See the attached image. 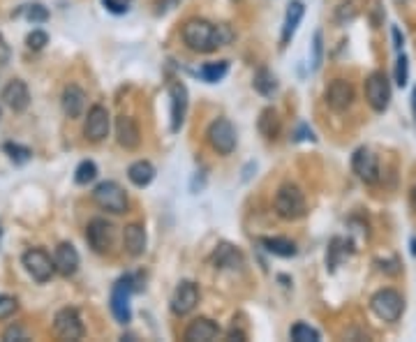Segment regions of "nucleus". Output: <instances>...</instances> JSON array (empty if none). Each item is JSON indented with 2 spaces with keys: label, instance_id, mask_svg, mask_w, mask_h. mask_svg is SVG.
I'll return each mask as SVG.
<instances>
[{
  "label": "nucleus",
  "instance_id": "1",
  "mask_svg": "<svg viewBox=\"0 0 416 342\" xmlns=\"http://www.w3.org/2000/svg\"><path fill=\"white\" fill-rule=\"evenodd\" d=\"M234 40V33L231 28L225 23H210L206 18H190L188 23L183 26V42L190 51L197 53H210L220 49V46H227Z\"/></svg>",
  "mask_w": 416,
  "mask_h": 342
},
{
  "label": "nucleus",
  "instance_id": "18",
  "mask_svg": "<svg viewBox=\"0 0 416 342\" xmlns=\"http://www.w3.org/2000/svg\"><path fill=\"white\" fill-rule=\"evenodd\" d=\"M220 336V328L215 321H210L208 317H199L194 319L188 328H185V342H210Z\"/></svg>",
  "mask_w": 416,
  "mask_h": 342
},
{
  "label": "nucleus",
  "instance_id": "11",
  "mask_svg": "<svg viewBox=\"0 0 416 342\" xmlns=\"http://www.w3.org/2000/svg\"><path fill=\"white\" fill-rule=\"evenodd\" d=\"M351 169L366 185H375L379 181V162L370 148H358L351 157Z\"/></svg>",
  "mask_w": 416,
  "mask_h": 342
},
{
  "label": "nucleus",
  "instance_id": "23",
  "mask_svg": "<svg viewBox=\"0 0 416 342\" xmlns=\"http://www.w3.org/2000/svg\"><path fill=\"white\" fill-rule=\"evenodd\" d=\"M303 14H305V5L301 3V0H294V3H289V7H287V14H284L282 44H287L294 37V33H296V28H299Z\"/></svg>",
  "mask_w": 416,
  "mask_h": 342
},
{
  "label": "nucleus",
  "instance_id": "45",
  "mask_svg": "<svg viewBox=\"0 0 416 342\" xmlns=\"http://www.w3.org/2000/svg\"><path fill=\"white\" fill-rule=\"evenodd\" d=\"M0 234H3V231H0Z\"/></svg>",
  "mask_w": 416,
  "mask_h": 342
},
{
  "label": "nucleus",
  "instance_id": "2",
  "mask_svg": "<svg viewBox=\"0 0 416 342\" xmlns=\"http://www.w3.org/2000/svg\"><path fill=\"white\" fill-rule=\"evenodd\" d=\"M273 206L282 220H299L305 215V197L296 185H282L275 194Z\"/></svg>",
  "mask_w": 416,
  "mask_h": 342
},
{
  "label": "nucleus",
  "instance_id": "5",
  "mask_svg": "<svg viewBox=\"0 0 416 342\" xmlns=\"http://www.w3.org/2000/svg\"><path fill=\"white\" fill-rule=\"evenodd\" d=\"M210 148L220 155H231L236 148V129L227 118H215L206 129Z\"/></svg>",
  "mask_w": 416,
  "mask_h": 342
},
{
  "label": "nucleus",
  "instance_id": "32",
  "mask_svg": "<svg viewBox=\"0 0 416 342\" xmlns=\"http://www.w3.org/2000/svg\"><path fill=\"white\" fill-rule=\"evenodd\" d=\"M23 16L28 18V21H33V23H44L46 18H49V9H46L42 3H31V5H26L23 9Z\"/></svg>",
  "mask_w": 416,
  "mask_h": 342
},
{
  "label": "nucleus",
  "instance_id": "26",
  "mask_svg": "<svg viewBox=\"0 0 416 342\" xmlns=\"http://www.w3.org/2000/svg\"><path fill=\"white\" fill-rule=\"evenodd\" d=\"M259 132L266 139H275L280 132V118H277L275 109H264L262 116H259Z\"/></svg>",
  "mask_w": 416,
  "mask_h": 342
},
{
  "label": "nucleus",
  "instance_id": "38",
  "mask_svg": "<svg viewBox=\"0 0 416 342\" xmlns=\"http://www.w3.org/2000/svg\"><path fill=\"white\" fill-rule=\"evenodd\" d=\"M102 3H105V7L109 9V12H114V14H125L129 9L125 3H120V0H102Z\"/></svg>",
  "mask_w": 416,
  "mask_h": 342
},
{
  "label": "nucleus",
  "instance_id": "21",
  "mask_svg": "<svg viewBox=\"0 0 416 342\" xmlns=\"http://www.w3.org/2000/svg\"><path fill=\"white\" fill-rule=\"evenodd\" d=\"M123 245L127 250V255L142 257L146 252V231L142 225H127L123 229Z\"/></svg>",
  "mask_w": 416,
  "mask_h": 342
},
{
  "label": "nucleus",
  "instance_id": "8",
  "mask_svg": "<svg viewBox=\"0 0 416 342\" xmlns=\"http://www.w3.org/2000/svg\"><path fill=\"white\" fill-rule=\"evenodd\" d=\"M366 100L375 111H386L391 105V83H388L384 72H373L366 79Z\"/></svg>",
  "mask_w": 416,
  "mask_h": 342
},
{
  "label": "nucleus",
  "instance_id": "16",
  "mask_svg": "<svg viewBox=\"0 0 416 342\" xmlns=\"http://www.w3.org/2000/svg\"><path fill=\"white\" fill-rule=\"evenodd\" d=\"M169 97H171V132H178L185 120V111H188V88L181 81H171Z\"/></svg>",
  "mask_w": 416,
  "mask_h": 342
},
{
  "label": "nucleus",
  "instance_id": "42",
  "mask_svg": "<svg viewBox=\"0 0 416 342\" xmlns=\"http://www.w3.org/2000/svg\"><path fill=\"white\" fill-rule=\"evenodd\" d=\"M412 105H414V114H416V88H414V92H412Z\"/></svg>",
  "mask_w": 416,
  "mask_h": 342
},
{
  "label": "nucleus",
  "instance_id": "22",
  "mask_svg": "<svg viewBox=\"0 0 416 342\" xmlns=\"http://www.w3.org/2000/svg\"><path fill=\"white\" fill-rule=\"evenodd\" d=\"M127 178L132 185H137V188H146V185H151L155 178V166L148 160H137V162L129 164Z\"/></svg>",
  "mask_w": 416,
  "mask_h": 342
},
{
  "label": "nucleus",
  "instance_id": "15",
  "mask_svg": "<svg viewBox=\"0 0 416 342\" xmlns=\"http://www.w3.org/2000/svg\"><path fill=\"white\" fill-rule=\"evenodd\" d=\"M0 100L12 111H26L28 105H31V90L21 79H12L0 92Z\"/></svg>",
  "mask_w": 416,
  "mask_h": 342
},
{
  "label": "nucleus",
  "instance_id": "36",
  "mask_svg": "<svg viewBox=\"0 0 416 342\" xmlns=\"http://www.w3.org/2000/svg\"><path fill=\"white\" fill-rule=\"evenodd\" d=\"M321 53H324V44H321V33L317 31L312 40V70L321 68Z\"/></svg>",
  "mask_w": 416,
  "mask_h": 342
},
{
  "label": "nucleus",
  "instance_id": "3",
  "mask_svg": "<svg viewBox=\"0 0 416 342\" xmlns=\"http://www.w3.org/2000/svg\"><path fill=\"white\" fill-rule=\"evenodd\" d=\"M92 201L107 213H125L127 210V194L116 181H102L92 190Z\"/></svg>",
  "mask_w": 416,
  "mask_h": 342
},
{
  "label": "nucleus",
  "instance_id": "4",
  "mask_svg": "<svg viewBox=\"0 0 416 342\" xmlns=\"http://www.w3.org/2000/svg\"><path fill=\"white\" fill-rule=\"evenodd\" d=\"M134 289H137L134 275H123L114 284V289H111V312H114V317H116L118 324H127L129 319H132L129 299H132Z\"/></svg>",
  "mask_w": 416,
  "mask_h": 342
},
{
  "label": "nucleus",
  "instance_id": "19",
  "mask_svg": "<svg viewBox=\"0 0 416 342\" xmlns=\"http://www.w3.org/2000/svg\"><path fill=\"white\" fill-rule=\"evenodd\" d=\"M60 105L68 118H79L83 114V107H86V92H83L77 83H70V86L63 90Z\"/></svg>",
  "mask_w": 416,
  "mask_h": 342
},
{
  "label": "nucleus",
  "instance_id": "35",
  "mask_svg": "<svg viewBox=\"0 0 416 342\" xmlns=\"http://www.w3.org/2000/svg\"><path fill=\"white\" fill-rule=\"evenodd\" d=\"M18 303L14 296H7V294H0V319H7L12 317V314L16 312Z\"/></svg>",
  "mask_w": 416,
  "mask_h": 342
},
{
  "label": "nucleus",
  "instance_id": "34",
  "mask_svg": "<svg viewBox=\"0 0 416 342\" xmlns=\"http://www.w3.org/2000/svg\"><path fill=\"white\" fill-rule=\"evenodd\" d=\"M26 44H28V49L40 51V49H44L46 44H49V35H46L44 31H33L31 35L26 37Z\"/></svg>",
  "mask_w": 416,
  "mask_h": 342
},
{
  "label": "nucleus",
  "instance_id": "27",
  "mask_svg": "<svg viewBox=\"0 0 416 342\" xmlns=\"http://www.w3.org/2000/svg\"><path fill=\"white\" fill-rule=\"evenodd\" d=\"M229 72V63L227 60H218V63H206L203 68L199 70L201 79L206 83H218L225 79V74Z\"/></svg>",
  "mask_w": 416,
  "mask_h": 342
},
{
  "label": "nucleus",
  "instance_id": "31",
  "mask_svg": "<svg viewBox=\"0 0 416 342\" xmlns=\"http://www.w3.org/2000/svg\"><path fill=\"white\" fill-rule=\"evenodd\" d=\"M3 151L9 155V160H12L14 164H26V162L33 157V151H31V148H26V146H21V144H12V141H7V144L3 146Z\"/></svg>",
  "mask_w": 416,
  "mask_h": 342
},
{
  "label": "nucleus",
  "instance_id": "39",
  "mask_svg": "<svg viewBox=\"0 0 416 342\" xmlns=\"http://www.w3.org/2000/svg\"><path fill=\"white\" fill-rule=\"evenodd\" d=\"M9 63V46L5 42V37L0 35V65H7Z\"/></svg>",
  "mask_w": 416,
  "mask_h": 342
},
{
  "label": "nucleus",
  "instance_id": "7",
  "mask_svg": "<svg viewBox=\"0 0 416 342\" xmlns=\"http://www.w3.org/2000/svg\"><path fill=\"white\" fill-rule=\"evenodd\" d=\"M21 264H23L28 275H31L35 282H49L53 271H55L53 259L46 255L44 250H40V247L26 250L23 257H21Z\"/></svg>",
  "mask_w": 416,
  "mask_h": 342
},
{
  "label": "nucleus",
  "instance_id": "28",
  "mask_svg": "<svg viewBox=\"0 0 416 342\" xmlns=\"http://www.w3.org/2000/svg\"><path fill=\"white\" fill-rule=\"evenodd\" d=\"M252 83H255V90L262 92V95H273L275 88H277V81H275V77L268 70H259L255 74V81Z\"/></svg>",
  "mask_w": 416,
  "mask_h": 342
},
{
  "label": "nucleus",
  "instance_id": "40",
  "mask_svg": "<svg viewBox=\"0 0 416 342\" xmlns=\"http://www.w3.org/2000/svg\"><path fill=\"white\" fill-rule=\"evenodd\" d=\"M301 139H314L312 129H308L305 125H301V127H299V134H296V141H301Z\"/></svg>",
  "mask_w": 416,
  "mask_h": 342
},
{
  "label": "nucleus",
  "instance_id": "9",
  "mask_svg": "<svg viewBox=\"0 0 416 342\" xmlns=\"http://www.w3.org/2000/svg\"><path fill=\"white\" fill-rule=\"evenodd\" d=\"M86 240L92 247V252L105 255L114 245V225L105 218H92L86 227Z\"/></svg>",
  "mask_w": 416,
  "mask_h": 342
},
{
  "label": "nucleus",
  "instance_id": "10",
  "mask_svg": "<svg viewBox=\"0 0 416 342\" xmlns=\"http://www.w3.org/2000/svg\"><path fill=\"white\" fill-rule=\"evenodd\" d=\"M53 331L60 340H70V342L81 340L83 338V321L79 317V312L74 308L58 310L53 317Z\"/></svg>",
  "mask_w": 416,
  "mask_h": 342
},
{
  "label": "nucleus",
  "instance_id": "24",
  "mask_svg": "<svg viewBox=\"0 0 416 342\" xmlns=\"http://www.w3.org/2000/svg\"><path fill=\"white\" fill-rule=\"evenodd\" d=\"M259 243L264 245L266 252H271L275 257H284V259H289V257H296V243L289 238H259Z\"/></svg>",
  "mask_w": 416,
  "mask_h": 342
},
{
  "label": "nucleus",
  "instance_id": "6",
  "mask_svg": "<svg viewBox=\"0 0 416 342\" xmlns=\"http://www.w3.org/2000/svg\"><path fill=\"white\" fill-rule=\"evenodd\" d=\"M370 308H373V312L379 319L398 321L405 310V301L395 289H379L373 299H370Z\"/></svg>",
  "mask_w": 416,
  "mask_h": 342
},
{
  "label": "nucleus",
  "instance_id": "20",
  "mask_svg": "<svg viewBox=\"0 0 416 342\" xmlns=\"http://www.w3.org/2000/svg\"><path fill=\"white\" fill-rule=\"evenodd\" d=\"M116 137H118V144L125 148V151H134L142 141V134H139V127L134 123V118L129 116H120L116 120Z\"/></svg>",
  "mask_w": 416,
  "mask_h": 342
},
{
  "label": "nucleus",
  "instance_id": "13",
  "mask_svg": "<svg viewBox=\"0 0 416 342\" xmlns=\"http://www.w3.org/2000/svg\"><path fill=\"white\" fill-rule=\"evenodd\" d=\"M197 303H199L197 284L190 282V280H183L178 287H176V292L171 296V312L183 317V314H190L194 308H197Z\"/></svg>",
  "mask_w": 416,
  "mask_h": 342
},
{
  "label": "nucleus",
  "instance_id": "43",
  "mask_svg": "<svg viewBox=\"0 0 416 342\" xmlns=\"http://www.w3.org/2000/svg\"><path fill=\"white\" fill-rule=\"evenodd\" d=\"M412 255L416 257V238H412Z\"/></svg>",
  "mask_w": 416,
  "mask_h": 342
},
{
  "label": "nucleus",
  "instance_id": "14",
  "mask_svg": "<svg viewBox=\"0 0 416 342\" xmlns=\"http://www.w3.org/2000/svg\"><path fill=\"white\" fill-rule=\"evenodd\" d=\"M354 102V86L345 79H336L326 88V105L333 111H347Z\"/></svg>",
  "mask_w": 416,
  "mask_h": 342
},
{
  "label": "nucleus",
  "instance_id": "41",
  "mask_svg": "<svg viewBox=\"0 0 416 342\" xmlns=\"http://www.w3.org/2000/svg\"><path fill=\"white\" fill-rule=\"evenodd\" d=\"M393 42H395V44H393L395 49L400 51V49H402V35H400V31H398V28H393Z\"/></svg>",
  "mask_w": 416,
  "mask_h": 342
},
{
  "label": "nucleus",
  "instance_id": "33",
  "mask_svg": "<svg viewBox=\"0 0 416 342\" xmlns=\"http://www.w3.org/2000/svg\"><path fill=\"white\" fill-rule=\"evenodd\" d=\"M407 81H410V60H407V55L400 53L398 55V63H395V83L398 86H407Z\"/></svg>",
  "mask_w": 416,
  "mask_h": 342
},
{
  "label": "nucleus",
  "instance_id": "37",
  "mask_svg": "<svg viewBox=\"0 0 416 342\" xmlns=\"http://www.w3.org/2000/svg\"><path fill=\"white\" fill-rule=\"evenodd\" d=\"M3 340H5V342H14V340H16V342H26V340H28V333H26L21 326H9V328L3 333Z\"/></svg>",
  "mask_w": 416,
  "mask_h": 342
},
{
  "label": "nucleus",
  "instance_id": "29",
  "mask_svg": "<svg viewBox=\"0 0 416 342\" xmlns=\"http://www.w3.org/2000/svg\"><path fill=\"white\" fill-rule=\"evenodd\" d=\"M292 340L294 342H319L321 336H319L317 328H312V326H308V324L299 321V324H294L292 326Z\"/></svg>",
  "mask_w": 416,
  "mask_h": 342
},
{
  "label": "nucleus",
  "instance_id": "44",
  "mask_svg": "<svg viewBox=\"0 0 416 342\" xmlns=\"http://www.w3.org/2000/svg\"><path fill=\"white\" fill-rule=\"evenodd\" d=\"M412 199H414V206H416V188H414V192H412Z\"/></svg>",
  "mask_w": 416,
  "mask_h": 342
},
{
  "label": "nucleus",
  "instance_id": "25",
  "mask_svg": "<svg viewBox=\"0 0 416 342\" xmlns=\"http://www.w3.org/2000/svg\"><path fill=\"white\" fill-rule=\"evenodd\" d=\"M213 259H215V266L218 268H238L240 264H243V255H240L236 247H231L227 243H222L215 250Z\"/></svg>",
  "mask_w": 416,
  "mask_h": 342
},
{
  "label": "nucleus",
  "instance_id": "30",
  "mask_svg": "<svg viewBox=\"0 0 416 342\" xmlns=\"http://www.w3.org/2000/svg\"><path fill=\"white\" fill-rule=\"evenodd\" d=\"M95 178H97V166L92 160H83L77 166V171H74V181H77V185H88Z\"/></svg>",
  "mask_w": 416,
  "mask_h": 342
},
{
  "label": "nucleus",
  "instance_id": "17",
  "mask_svg": "<svg viewBox=\"0 0 416 342\" xmlns=\"http://www.w3.org/2000/svg\"><path fill=\"white\" fill-rule=\"evenodd\" d=\"M79 252L77 247H74L72 243H60L58 247H55L53 252V264H55V271H58L60 275L70 277L79 271Z\"/></svg>",
  "mask_w": 416,
  "mask_h": 342
},
{
  "label": "nucleus",
  "instance_id": "12",
  "mask_svg": "<svg viewBox=\"0 0 416 342\" xmlns=\"http://www.w3.org/2000/svg\"><path fill=\"white\" fill-rule=\"evenodd\" d=\"M109 127H111L109 111L102 105L90 107L88 116H86V125H83V134H86L88 141H92V144L102 141V139L109 134Z\"/></svg>",
  "mask_w": 416,
  "mask_h": 342
}]
</instances>
